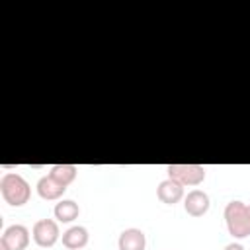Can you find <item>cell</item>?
I'll return each mask as SVG.
<instances>
[{
	"label": "cell",
	"instance_id": "obj_1",
	"mask_svg": "<svg viewBox=\"0 0 250 250\" xmlns=\"http://www.w3.org/2000/svg\"><path fill=\"white\" fill-rule=\"evenodd\" d=\"M0 193L4 197V201L12 207H21L29 201L31 197V188L27 184V180L16 172H6L0 178Z\"/></svg>",
	"mask_w": 250,
	"mask_h": 250
},
{
	"label": "cell",
	"instance_id": "obj_2",
	"mask_svg": "<svg viewBox=\"0 0 250 250\" xmlns=\"http://www.w3.org/2000/svg\"><path fill=\"white\" fill-rule=\"evenodd\" d=\"M225 223L229 234L234 238L250 236V205L242 201H229L225 207Z\"/></svg>",
	"mask_w": 250,
	"mask_h": 250
},
{
	"label": "cell",
	"instance_id": "obj_3",
	"mask_svg": "<svg viewBox=\"0 0 250 250\" xmlns=\"http://www.w3.org/2000/svg\"><path fill=\"white\" fill-rule=\"evenodd\" d=\"M168 178L182 186H199L205 180V168L201 164H168Z\"/></svg>",
	"mask_w": 250,
	"mask_h": 250
},
{
	"label": "cell",
	"instance_id": "obj_4",
	"mask_svg": "<svg viewBox=\"0 0 250 250\" xmlns=\"http://www.w3.org/2000/svg\"><path fill=\"white\" fill-rule=\"evenodd\" d=\"M33 240L37 246L41 248H51L59 236H61V230H59V223L53 221V219H39L35 225H33Z\"/></svg>",
	"mask_w": 250,
	"mask_h": 250
},
{
	"label": "cell",
	"instance_id": "obj_5",
	"mask_svg": "<svg viewBox=\"0 0 250 250\" xmlns=\"http://www.w3.org/2000/svg\"><path fill=\"white\" fill-rule=\"evenodd\" d=\"M209 195L203 189H191L184 197V209L191 217H203L209 211Z\"/></svg>",
	"mask_w": 250,
	"mask_h": 250
},
{
	"label": "cell",
	"instance_id": "obj_6",
	"mask_svg": "<svg viewBox=\"0 0 250 250\" xmlns=\"http://www.w3.org/2000/svg\"><path fill=\"white\" fill-rule=\"evenodd\" d=\"M0 238L10 246V250H25L29 244V230L23 225H10L4 229Z\"/></svg>",
	"mask_w": 250,
	"mask_h": 250
},
{
	"label": "cell",
	"instance_id": "obj_7",
	"mask_svg": "<svg viewBox=\"0 0 250 250\" xmlns=\"http://www.w3.org/2000/svg\"><path fill=\"white\" fill-rule=\"evenodd\" d=\"M66 191V186H62L61 182H57L51 174L47 176H41L39 182H37V193L39 197L47 199V201H53V199H61Z\"/></svg>",
	"mask_w": 250,
	"mask_h": 250
},
{
	"label": "cell",
	"instance_id": "obj_8",
	"mask_svg": "<svg viewBox=\"0 0 250 250\" xmlns=\"http://www.w3.org/2000/svg\"><path fill=\"white\" fill-rule=\"evenodd\" d=\"M156 197L162 203H166V205H174V203H178L184 197V186L178 184V182H174V180H170V178H166V180H162L158 184Z\"/></svg>",
	"mask_w": 250,
	"mask_h": 250
},
{
	"label": "cell",
	"instance_id": "obj_9",
	"mask_svg": "<svg viewBox=\"0 0 250 250\" xmlns=\"http://www.w3.org/2000/svg\"><path fill=\"white\" fill-rule=\"evenodd\" d=\"M119 250H145L146 236L141 229H125L117 240Z\"/></svg>",
	"mask_w": 250,
	"mask_h": 250
},
{
	"label": "cell",
	"instance_id": "obj_10",
	"mask_svg": "<svg viewBox=\"0 0 250 250\" xmlns=\"http://www.w3.org/2000/svg\"><path fill=\"white\" fill-rule=\"evenodd\" d=\"M88 244V230L80 225H74L62 232V246L68 250H82Z\"/></svg>",
	"mask_w": 250,
	"mask_h": 250
},
{
	"label": "cell",
	"instance_id": "obj_11",
	"mask_svg": "<svg viewBox=\"0 0 250 250\" xmlns=\"http://www.w3.org/2000/svg\"><path fill=\"white\" fill-rule=\"evenodd\" d=\"M53 213H55V219H57L59 223H72L74 219H78L80 207H78V203L72 201V199H61V201L55 205Z\"/></svg>",
	"mask_w": 250,
	"mask_h": 250
},
{
	"label": "cell",
	"instance_id": "obj_12",
	"mask_svg": "<svg viewBox=\"0 0 250 250\" xmlns=\"http://www.w3.org/2000/svg\"><path fill=\"white\" fill-rule=\"evenodd\" d=\"M49 174H51L57 182H61L62 186H68V184L74 182L78 170H76L74 164H55V166H51V172H49Z\"/></svg>",
	"mask_w": 250,
	"mask_h": 250
},
{
	"label": "cell",
	"instance_id": "obj_13",
	"mask_svg": "<svg viewBox=\"0 0 250 250\" xmlns=\"http://www.w3.org/2000/svg\"><path fill=\"white\" fill-rule=\"evenodd\" d=\"M225 250H244V246L240 242H230V244L225 246Z\"/></svg>",
	"mask_w": 250,
	"mask_h": 250
},
{
	"label": "cell",
	"instance_id": "obj_14",
	"mask_svg": "<svg viewBox=\"0 0 250 250\" xmlns=\"http://www.w3.org/2000/svg\"><path fill=\"white\" fill-rule=\"evenodd\" d=\"M0 250H10V246H8V244H6L2 238H0Z\"/></svg>",
	"mask_w": 250,
	"mask_h": 250
}]
</instances>
